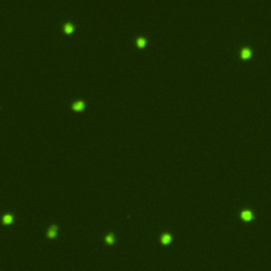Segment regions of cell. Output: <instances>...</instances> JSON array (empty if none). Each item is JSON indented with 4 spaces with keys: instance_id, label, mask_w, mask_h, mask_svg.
<instances>
[{
    "instance_id": "obj_6",
    "label": "cell",
    "mask_w": 271,
    "mask_h": 271,
    "mask_svg": "<svg viewBox=\"0 0 271 271\" xmlns=\"http://www.w3.org/2000/svg\"><path fill=\"white\" fill-rule=\"evenodd\" d=\"M65 30L67 31V32H70V31L72 30V24L70 23V22H67L65 24Z\"/></svg>"
},
{
    "instance_id": "obj_2",
    "label": "cell",
    "mask_w": 271,
    "mask_h": 271,
    "mask_svg": "<svg viewBox=\"0 0 271 271\" xmlns=\"http://www.w3.org/2000/svg\"><path fill=\"white\" fill-rule=\"evenodd\" d=\"M250 54H251V52H250L249 49H244V50L241 51V56H242V57H244V58H247V57H249Z\"/></svg>"
},
{
    "instance_id": "obj_1",
    "label": "cell",
    "mask_w": 271,
    "mask_h": 271,
    "mask_svg": "<svg viewBox=\"0 0 271 271\" xmlns=\"http://www.w3.org/2000/svg\"><path fill=\"white\" fill-rule=\"evenodd\" d=\"M241 217H242V219H245V220H251L252 219V213L250 212V211H244V212L241 213Z\"/></svg>"
},
{
    "instance_id": "obj_7",
    "label": "cell",
    "mask_w": 271,
    "mask_h": 271,
    "mask_svg": "<svg viewBox=\"0 0 271 271\" xmlns=\"http://www.w3.org/2000/svg\"><path fill=\"white\" fill-rule=\"evenodd\" d=\"M137 43H138V45H139V46H143V45H144V43H145V39H144L143 37H139V38H138V40H137Z\"/></svg>"
},
{
    "instance_id": "obj_4",
    "label": "cell",
    "mask_w": 271,
    "mask_h": 271,
    "mask_svg": "<svg viewBox=\"0 0 271 271\" xmlns=\"http://www.w3.org/2000/svg\"><path fill=\"white\" fill-rule=\"evenodd\" d=\"M55 233H56V227L55 226H53L52 228H50V230H49V236L50 237H53L54 235H55Z\"/></svg>"
},
{
    "instance_id": "obj_8",
    "label": "cell",
    "mask_w": 271,
    "mask_h": 271,
    "mask_svg": "<svg viewBox=\"0 0 271 271\" xmlns=\"http://www.w3.org/2000/svg\"><path fill=\"white\" fill-rule=\"evenodd\" d=\"M12 219V217L10 216V215H5L4 217H3V220H4V223H10Z\"/></svg>"
},
{
    "instance_id": "obj_5",
    "label": "cell",
    "mask_w": 271,
    "mask_h": 271,
    "mask_svg": "<svg viewBox=\"0 0 271 271\" xmlns=\"http://www.w3.org/2000/svg\"><path fill=\"white\" fill-rule=\"evenodd\" d=\"M170 240H171V236L168 234H164L162 236V242L163 244H167V242H170Z\"/></svg>"
},
{
    "instance_id": "obj_3",
    "label": "cell",
    "mask_w": 271,
    "mask_h": 271,
    "mask_svg": "<svg viewBox=\"0 0 271 271\" xmlns=\"http://www.w3.org/2000/svg\"><path fill=\"white\" fill-rule=\"evenodd\" d=\"M83 106H84V104L82 101H76L75 103L73 104V108H75V109H80Z\"/></svg>"
},
{
    "instance_id": "obj_9",
    "label": "cell",
    "mask_w": 271,
    "mask_h": 271,
    "mask_svg": "<svg viewBox=\"0 0 271 271\" xmlns=\"http://www.w3.org/2000/svg\"><path fill=\"white\" fill-rule=\"evenodd\" d=\"M106 240H107L108 242H111L112 240H113V236H112L111 234H110V235H107V237H106Z\"/></svg>"
}]
</instances>
